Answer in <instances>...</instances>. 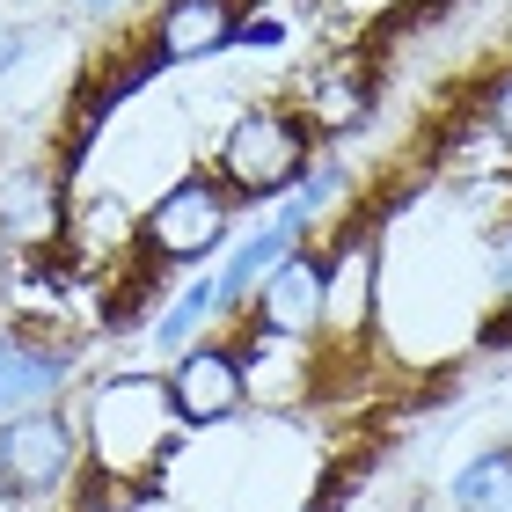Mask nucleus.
<instances>
[{
	"instance_id": "nucleus-1",
	"label": "nucleus",
	"mask_w": 512,
	"mask_h": 512,
	"mask_svg": "<svg viewBox=\"0 0 512 512\" xmlns=\"http://www.w3.org/2000/svg\"><path fill=\"white\" fill-rule=\"evenodd\" d=\"M81 469L96 476V491L139 498L154 491V476L169 469V454L183 447V417L169 410V388L147 366H118L81 388Z\"/></svg>"
},
{
	"instance_id": "nucleus-2",
	"label": "nucleus",
	"mask_w": 512,
	"mask_h": 512,
	"mask_svg": "<svg viewBox=\"0 0 512 512\" xmlns=\"http://www.w3.org/2000/svg\"><path fill=\"white\" fill-rule=\"evenodd\" d=\"M315 154H322V139L308 132L300 103L264 96V103H242L235 118L220 125L213 161H205V169L235 191L242 213H264V205H278V198L300 191V176L315 169Z\"/></svg>"
},
{
	"instance_id": "nucleus-3",
	"label": "nucleus",
	"mask_w": 512,
	"mask_h": 512,
	"mask_svg": "<svg viewBox=\"0 0 512 512\" xmlns=\"http://www.w3.org/2000/svg\"><path fill=\"white\" fill-rule=\"evenodd\" d=\"M242 235V205L235 191L213 176V169H183L176 183H161L154 205L139 213V242L132 249H147V264L154 271H213L227 242Z\"/></svg>"
},
{
	"instance_id": "nucleus-4",
	"label": "nucleus",
	"mask_w": 512,
	"mask_h": 512,
	"mask_svg": "<svg viewBox=\"0 0 512 512\" xmlns=\"http://www.w3.org/2000/svg\"><path fill=\"white\" fill-rule=\"evenodd\" d=\"M322 256V337L330 352H366L381 337V227L374 213H344L315 235Z\"/></svg>"
},
{
	"instance_id": "nucleus-5",
	"label": "nucleus",
	"mask_w": 512,
	"mask_h": 512,
	"mask_svg": "<svg viewBox=\"0 0 512 512\" xmlns=\"http://www.w3.org/2000/svg\"><path fill=\"white\" fill-rule=\"evenodd\" d=\"M81 476V417L74 403H44L0 417V498L8 505H59Z\"/></svg>"
},
{
	"instance_id": "nucleus-6",
	"label": "nucleus",
	"mask_w": 512,
	"mask_h": 512,
	"mask_svg": "<svg viewBox=\"0 0 512 512\" xmlns=\"http://www.w3.org/2000/svg\"><path fill=\"white\" fill-rule=\"evenodd\" d=\"M161 388H169V410L183 417V432L235 425L249 410V352H242V337L205 330L198 344H183V352L161 366Z\"/></svg>"
},
{
	"instance_id": "nucleus-7",
	"label": "nucleus",
	"mask_w": 512,
	"mask_h": 512,
	"mask_svg": "<svg viewBox=\"0 0 512 512\" xmlns=\"http://www.w3.org/2000/svg\"><path fill=\"white\" fill-rule=\"evenodd\" d=\"M74 242V176L59 161H0V249L52 256Z\"/></svg>"
},
{
	"instance_id": "nucleus-8",
	"label": "nucleus",
	"mask_w": 512,
	"mask_h": 512,
	"mask_svg": "<svg viewBox=\"0 0 512 512\" xmlns=\"http://www.w3.org/2000/svg\"><path fill=\"white\" fill-rule=\"evenodd\" d=\"M242 15H249L242 0H154V15L139 22V52L154 59V74L227 59V52H235Z\"/></svg>"
},
{
	"instance_id": "nucleus-9",
	"label": "nucleus",
	"mask_w": 512,
	"mask_h": 512,
	"mask_svg": "<svg viewBox=\"0 0 512 512\" xmlns=\"http://www.w3.org/2000/svg\"><path fill=\"white\" fill-rule=\"evenodd\" d=\"M74 366H81V352L66 337H44L30 322H8V330H0V417L66 403V388L81 381Z\"/></svg>"
},
{
	"instance_id": "nucleus-10",
	"label": "nucleus",
	"mask_w": 512,
	"mask_h": 512,
	"mask_svg": "<svg viewBox=\"0 0 512 512\" xmlns=\"http://www.w3.org/2000/svg\"><path fill=\"white\" fill-rule=\"evenodd\" d=\"M242 315H249L271 344H315V337H322V256H315V242L293 249L286 264H278L264 286L249 293Z\"/></svg>"
},
{
	"instance_id": "nucleus-11",
	"label": "nucleus",
	"mask_w": 512,
	"mask_h": 512,
	"mask_svg": "<svg viewBox=\"0 0 512 512\" xmlns=\"http://www.w3.org/2000/svg\"><path fill=\"white\" fill-rule=\"evenodd\" d=\"M300 118H308V132L322 147H330V139H352L366 118H374V81L352 74V66H330V74H315L300 88Z\"/></svg>"
},
{
	"instance_id": "nucleus-12",
	"label": "nucleus",
	"mask_w": 512,
	"mask_h": 512,
	"mask_svg": "<svg viewBox=\"0 0 512 512\" xmlns=\"http://www.w3.org/2000/svg\"><path fill=\"white\" fill-rule=\"evenodd\" d=\"M205 330H220V278L213 271H191L169 300H161V315L147 322V344L161 359H176L183 344H198Z\"/></svg>"
},
{
	"instance_id": "nucleus-13",
	"label": "nucleus",
	"mask_w": 512,
	"mask_h": 512,
	"mask_svg": "<svg viewBox=\"0 0 512 512\" xmlns=\"http://www.w3.org/2000/svg\"><path fill=\"white\" fill-rule=\"evenodd\" d=\"M454 512H512V447H476L447 483Z\"/></svg>"
},
{
	"instance_id": "nucleus-14",
	"label": "nucleus",
	"mask_w": 512,
	"mask_h": 512,
	"mask_svg": "<svg viewBox=\"0 0 512 512\" xmlns=\"http://www.w3.org/2000/svg\"><path fill=\"white\" fill-rule=\"evenodd\" d=\"M476 344H512V227L491 242V315H483Z\"/></svg>"
},
{
	"instance_id": "nucleus-15",
	"label": "nucleus",
	"mask_w": 512,
	"mask_h": 512,
	"mask_svg": "<svg viewBox=\"0 0 512 512\" xmlns=\"http://www.w3.org/2000/svg\"><path fill=\"white\" fill-rule=\"evenodd\" d=\"M483 132L512 154V66H498V74L483 81Z\"/></svg>"
},
{
	"instance_id": "nucleus-16",
	"label": "nucleus",
	"mask_w": 512,
	"mask_h": 512,
	"mask_svg": "<svg viewBox=\"0 0 512 512\" xmlns=\"http://www.w3.org/2000/svg\"><path fill=\"white\" fill-rule=\"evenodd\" d=\"M30 44H37V30H30V22L0 15V74H8V66H22V52H30Z\"/></svg>"
},
{
	"instance_id": "nucleus-17",
	"label": "nucleus",
	"mask_w": 512,
	"mask_h": 512,
	"mask_svg": "<svg viewBox=\"0 0 512 512\" xmlns=\"http://www.w3.org/2000/svg\"><path fill=\"white\" fill-rule=\"evenodd\" d=\"M74 8H81V15H118L125 0H74Z\"/></svg>"
}]
</instances>
